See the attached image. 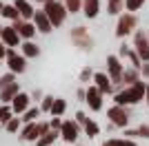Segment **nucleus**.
I'll list each match as a JSON object with an SVG mask.
<instances>
[{"label": "nucleus", "mask_w": 149, "mask_h": 146, "mask_svg": "<svg viewBox=\"0 0 149 146\" xmlns=\"http://www.w3.org/2000/svg\"><path fill=\"white\" fill-rule=\"evenodd\" d=\"M69 40H71V44H74L78 51H82V53H89V51H93V47H96V40H93L91 31H89L85 24H78V27H74V29L69 31Z\"/></svg>", "instance_id": "nucleus-2"}, {"label": "nucleus", "mask_w": 149, "mask_h": 146, "mask_svg": "<svg viewBox=\"0 0 149 146\" xmlns=\"http://www.w3.org/2000/svg\"><path fill=\"white\" fill-rule=\"evenodd\" d=\"M13 82H16V75H13V73H5V75H0V91L7 89L9 84H13Z\"/></svg>", "instance_id": "nucleus-36"}, {"label": "nucleus", "mask_w": 149, "mask_h": 146, "mask_svg": "<svg viewBox=\"0 0 149 146\" xmlns=\"http://www.w3.org/2000/svg\"><path fill=\"white\" fill-rule=\"evenodd\" d=\"M42 11L47 13L49 22L54 24V29H56V27H62V24H65V20H67V16H69L65 2H60V0H51V2L42 5Z\"/></svg>", "instance_id": "nucleus-5"}, {"label": "nucleus", "mask_w": 149, "mask_h": 146, "mask_svg": "<svg viewBox=\"0 0 149 146\" xmlns=\"http://www.w3.org/2000/svg\"><path fill=\"white\" fill-rule=\"evenodd\" d=\"M13 117V111H11V106L9 104H0V124L5 126L7 122Z\"/></svg>", "instance_id": "nucleus-33"}, {"label": "nucleus", "mask_w": 149, "mask_h": 146, "mask_svg": "<svg viewBox=\"0 0 149 146\" xmlns=\"http://www.w3.org/2000/svg\"><path fill=\"white\" fill-rule=\"evenodd\" d=\"M123 135H125V140H149V124L147 122H143V124H138L136 128H125L123 131Z\"/></svg>", "instance_id": "nucleus-15"}, {"label": "nucleus", "mask_w": 149, "mask_h": 146, "mask_svg": "<svg viewBox=\"0 0 149 146\" xmlns=\"http://www.w3.org/2000/svg\"><path fill=\"white\" fill-rule=\"evenodd\" d=\"M100 146H138V142L125 140V137H109V140H105Z\"/></svg>", "instance_id": "nucleus-26"}, {"label": "nucleus", "mask_w": 149, "mask_h": 146, "mask_svg": "<svg viewBox=\"0 0 149 146\" xmlns=\"http://www.w3.org/2000/svg\"><path fill=\"white\" fill-rule=\"evenodd\" d=\"M31 22L36 24L38 33H51V31H54V24L49 22V18H47V13H45V11H36V16H33Z\"/></svg>", "instance_id": "nucleus-18"}, {"label": "nucleus", "mask_w": 149, "mask_h": 146, "mask_svg": "<svg viewBox=\"0 0 149 146\" xmlns=\"http://www.w3.org/2000/svg\"><path fill=\"white\" fill-rule=\"evenodd\" d=\"M131 109H127V106H118V104H111L109 109H107V120H109V128H120V131H125V128H129L131 124Z\"/></svg>", "instance_id": "nucleus-3"}, {"label": "nucleus", "mask_w": 149, "mask_h": 146, "mask_svg": "<svg viewBox=\"0 0 149 146\" xmlns=\"http://www.w3.org/2000/svg\"><path fill=\"white\" fill-rule=\"evenodd\" d=\"M20 47H22V49H20V53L25 55L27 60H31V58H38V55H40V47H38L33 40H29V42H22Z\"/></svg>", "instance_id": "nucleus-22"}, {"label": "nucleus", "mask_w": 149, "mask_h": 146, "mask_svg": "<svg viewBox=\"0 0 149 146\" xmlns=\"http://www.w3.org/2000/svg\"><path fill=\"white\" fill-rule=\"evenodd\" d=\"M2 29H5V27H2V24H0V36H2Z\"/></svg>", "instance_id": "nucleus-47"}, {"label": "nucleus", "mask_w": 149, "mask_h": 146, "mask_svg": "<svg viewBox=\"0 0 149 146\" xmlns=\"http://www.w3.org/2000/svg\"><path fill=\"white\" fill-rule=\"evenodd\" d=\"M49 128V122H31V124H22V131H20V140L22 142H38L42 135H47Z\"/></svg>", "instance_id": "nucleus-7"}, {"label": "nucleus", "mask_w": 149, "mask_h": 146, "mask_svg": "<svg viewBox=\"0 0 149 146\" xmlns=\"http://www.w3.org/2000/svg\"><path fill=\"white\" fill-rule=\"evenodd\" d=\"M145 102H147V109H149V89H147V95H145Z\"/></svg>", "instance_id": "nucleus-44"}, {"label": "nucleus", "mask_w": 149, "mask_h": 146, "mask_svg": "<svg viewBox=\"0 0 149 146\" xmlns=\"http://www.w3.org/2000/svg\"><path fill=\"white\" fill-rule=\"evenodd\" d=\"M140 78L145 82H149V62H143V67H140Z\"/></svg>", "instance_id": "nucleus-41"}, {"label": "nucleus", "mask_w": 149, "mask_h": 146, "mask_svg": "<svg viewBox=\"0 0 149 146\" xmlns=\"http://www.w3.org/2000/svg\"><path fill=\"white\" fill-rule=\"evenodd\" d=\"M140 69H134V67H127L123 73V86H134L140 82Z\"/></svg>", "instance_id": "nucleus-21"}, {"label": "nucleus", "mask_w": 149, "mask_h": 146, "mask_svg": "<svg viewBox=\"0 0 149 146\" xmlns=\"http://www.w3.org/2000/svg\"><path fill=\"white\" fill-rule=\"evenodd\" d=\"M5 131H7V133H20V131H22V120L13 115L11 120L5 124Z\"/></svg>", "instance_id": "nucleus-29"}, {"label": "nucleus", "mask_w": 149, "mask_h": 146, "mask_svg": "<svg viewBox=\"0 0 149 146\" xmlns=\"http://www.w3.org/2000/svg\"><path fill=\"white\" fill-rule=\"evenodd\" d=\"M105 64H107V71L105 73L111 78L113 86H116V93L123 91V89H125V86H123V73H125V69H127V64H125L116 53H109V55H107Z\"/></svg>", "instance_id": "nucleus-4"}, {"label": "nucleus", "mask_w": 149, "mask_h": 146, "mask_svg": "<svg viewBox=\"0 0 149 146\" xmlns=\"http://www.w3.org/2000/svg\"><path fill=\"white\" fill-rule=\"evenodd\" d=\"M82 13L87 20H93L98 18L100 13V0H82Z\"/></svg>", "instance_id": "nucleus-19"}, {"label": "nucleus", "mask_w": 149, "mask_h": 146, "mask_svg": "<svg viewBox=\"0 0 149 146\" xmlns=\"http://www.w3.org/2000/svg\"><path fill=\"white\" fill-rule=\"evenodd\" d=\"M145 2L147 0H125V11L127 13H136V11H140L145 7Z\"/></svg>", "instance_id": "nucleus-31"}, {"label": "nucleus", "mask_w": 149, "mask_h": 146, "mask_svg": "<svg viewBox=\"0 0 149 146\" xmlns=\"http://www.w3.org/2000/svg\"><path fill=\"white\" fill-rule=\"evenodd\" d=\"M136 31H138V16L136 13L125 11L123 16H118V22H116V38L125 40V38L134 36Z\"/></svg>", "instance_id": "nucleus-6"}, {"label": "nucleus", "mask_w": 149, "mask_h": 146, "mask_svg": "<svg viewBox=\"0 0 149 146\" xmlns=\"http://www.w3.org/2000/svg\"><path fill=\"white\" fill-rule=\"evenodd\" d=\"M65 111H67V100H62V97H56V102L51 106V117H62L65 115Z\"/></svg>", "instance_id": "nucleus-25"}, {"label": "nucleus", "mask_w": 149, "mask_h": 146, "mask_svg": "<svg viewBox=\"0 0 149 146\" xmlns=\"http://www.w3.org/2000/svg\"><path fill=\"white\" fill-rule=\"evenodd\" d=\"M131 49L138 53V58L143 62H149V31L138 29L131 36Z\"/></svg>", "instance_id": "nucleus-8"}, {"label": "nucleus", "mask_w": 149, "mask_h": 146, "mask_svg": "<svg viewBox=\"0 0 149 146\" xmlns=\"http://www.w3.org/2000/svg\"><path fill=\"white\" fill-rule=\"evenodd\" d=\"M85 104L89 106V111L98 113V111H102V106H105V95H102L93 84H89L87 86V102Z\"/></svg>", "instance_id": "nucleus-12"}, {"label": "nucleus", "mask_w": 149, "mask_h": 146, "mask_svg": "<svg viewBox=\"0 0 149 146\" xmlns=\"http://www.w3.org/2000/svg\"><path fill=\"white\" fill-rule=\"evenodd\" d=\"M2 58H7V47H5V42L0 40V60H2Z\"/></svg>", "instance_id": "nucleus-43"}, {"label": "nucleus", "mask_w": 149, "mask_h": 146, "mask_svg": "<svg viewBox=\"0 0 149 146\" xmlns=\"http://www.w3.org/2000/svg\"><path fill=\"white\" fill-rule=\"evenodd\" d=\"M29 95H31V102H33V100H36V102H42V97H45V93L40 91V89H33V91H31Z\"/></svg>", "instance_id": "nucleus-42"}, {"label": "nucleus", "mask_w": 149, "mask_h": 146, "mask_svg": "<svg viewBox=\"0 0 149 146\" xmlns=\"http://www.w3.org/2000/svg\"><path fill=\"white\" fill-rule=\"evenodd\" d=\"M2 9H5V2H0V16H2Z\"/></svg>", "instance_id": "nucleus-45"}, {"label": "nucleus", "mask_w": 149, "mask_h": 146, "mask_svg": "<svg viewBox=\"0 0 149 146\" xmlns=\"http://www.w3.org/2000/svg\"><path fill=\"white\" fill-rule=\"evenodd\" d=\"M129 53H131V47H129V42H120L118 58H120V60H127V58H129Z\"/></svg>", "instance_id": "nucleus-37"}, {"label": "nucleus", "mask_w": 149, "mask_h": 146, "mask_svg": "<svg viewBox=\"0 0 149 146\" xmlns=\"http://www.w3.org/2000/svg\"><path fill=\"white\" fill-rule=\"evenodd\" d=\"M93 86L98 89L102 95H116V86H113L111 78L107 75L105 71H96V75H93Z\"/></svg>", "instance_id": "nucleus-11"}, {"label": "nucleus", "mask_w": 149, "mask_h": 146, "mask_svg": "<svg viewBox=\"0 0 149 146\" xmlns=\"http://www.w3.org/2000/svg\"><path fill=\"white\" fill-rule=\"evenodd\" d=\"M11 27L18 31V36L22 38V42H29V40H33V36L38 33L36 24H33V22H25V20H16V22H11Z\"/></svg>", "instance_id": "nucleus-13"}, {"label": "nucleus", "mask_w": 149, "mask_h": 146, "mask_svg": "<svg viewBox=\"0 0 149 146\" xmlns=\"http://www.w3.org/2000/svg\"><path fill=\"white\" fill-rule=\"evenodd\" d=\"M74 120L78 122L80 126H85V124H87V122H89V115H87V113H85V111H78V113H76V115H74Z\"/></svg>", "instance_id": "nucleus-38"}, {"label": "nucleus", "mask_w": 149, "mask_h": 146, "mask_svg": "<svg viewBox=\"0 0 149 146\" xmlns=\"http://www.w3.org/2000/svg\"><path fill=\"white\" fill-rule=\"evenodd\" d=\"M2 18L11 20V22H16V20H20V13H18V9L13 7V2H11V5H5V9H2Z\"/></svg>", "instance_id": "nucleus-30"}, {"label": "nucleus", "mask_w": 149, "mask_h": 146, "mask_svg": "<svg viewBox=\"0 0 149 146\" xmlns=\"http://www.w3.org/2000/svg\"><path fill=\"white\" fill-rule=\"evenodd\" d=\"M54 102H56V97H54V95H45L42 102H40V113H51Z\"/></svg>", "instance_id": "nucleus-35"}, {"label": "nucleus", "mask_w": 149, "mask_h": 146, "mask_svg": "<svg viewBox=\"0 0 149 146\" xmlns=\"http://www.w3.org/2000/svg\"><path fill=\"white\" fill-rule=\"evenodd\" d=\"M107 13L109 16H123L125 13V0H107Z\"/></svg>", "instance_id": "nucleus-24"}, {"label": "nucleus", "mask_w": 149, "mask_h": 146, "mask_svg": "<svg viewBox=\"0 0 149 146\" xmlns=\"http://www.w3.org/2000/svg\"><path fill=\"white\" fill-rule=\"evenodd\" d=\"M0 40L5 42L7 49H13V47H20V44H22V38L18 36V31L13 29V27H5V29H2Z\"/></svg>", "instance_id": "nucleus-17"}, {"label": "nucleus", "mask_w": 149, "mask_h": 146, "mask_svg": "<svg viewBox=\"0 0 149 146\" xmlns=\"http://www.w3.org/2000/svg\"><path fill=\"white\" fill-rule=\"evenodd\" d=\"M36 2H42V5H47V2H51V0H36Z\"/></svg>", "instance_id": "nucleus-46"}, {"label": "nucleus", "mask_w": 149, "mask_h": 146, "mask_svg": "<svg viewBox=\"0 0 149 146\" xmlns=\"http://www.w3.org/2000/svg\"><path fill=\"white\" fill-rule=\"evenodd\" d=\"M93 75H96V71H93L91 67H85V69L80 71V75H78V80H80L82 84H87V86H89V84L93 82Z\"/></svg>", "instance_id": "nucleus-32"}, {"label": "nucleus", "mask_w": 149, "mask_h": 146, "mask_svg": "<svg viewBox=\"0 0 149 146\" xmlns=\"http://www.w3.org/2000/svg\"><path fill=\"white\" fill-rule=\"evenodd\" d=\"M7 67H9V73L18 75V73L27 71V58L22 53H18L16 49H7Z\"/></svg>", "instance_id": "nucleus-10"}, {"label": "nucleus", "mask_w": 149, "mask_h": 146, "mask_svg": "<svg viewBox=\"0 0 149 146\" xmlns=\"http://www.w3.org/2000/svg\"><path fill=\"white\" fill-rule=\"evenodd\" d=\"M58 137H60V133H58V131H49L47 135H42V137L36 142V146H54Z\"/></svg>", "instance_id": "nucleus-27"}, {"label": "nucleus", "mask_w": 149, "mask_h": 146, "mask_svg": "<svg viewBox=\"0 0 149 146\" xmlns=\"http://www.w3.org/2000/svg\"><path fill=\"white\" fill-rule=\"evenodd\" d=\"M49 128H51V131H58V133H60L62 120H60V117H51V120H49Z\"/></svg>", "instance_id": "nucleus-39"}, {"label": "nucleus", "mask_w": 149, "mask_h": 146, "mask_svg": "<svg viewBox=\"0 0 149 146\" xmlns=\"http://www.w3.org/2000/svg\"><path fill=\"white\" fill-rule=\"evenodd\" d=\"M38 117H40V106H31L20 120H22V124H31V122H38Z\"/></svg>", "instance_id": "nucleus-28"}, {"label": "nucleus", "mask_w": 149, "mask_h": 146, "mask_svg": "<svg viewBox=\"0 0 149 146\" xmlns=\"http://www.w3.org/2000/svg\"><path fill=\"white\" fill-rule=\"evenodd\" d=\"M147 89H149V82H145V80H140V82L134 84V86H125L123 91H118L116 95H113V104H118V106H127V109H134L136 104L145 102Z\"/></svg>", "instance_id": "nucleus-1"}, {"label": "nucleus", "mask_w": 149, "mask_h": 146, "mask_svg": "<svg viewBox=\"0 0 149 146\" xmlns=\"http://www.w3.org/2000/svg\"><path fill=\"white\" fill-rule=\"evenodd\" d=\"M82 135V126L76 120H62V128H60V137L67 144H76L78 137Z\"/></svg>", "instance_id": "nucleus-9"}, {"label": "nucleus", "mask_w": 149, "mask_h": 146, "mask_svg": "<svg viewBox=\"0 0 149 146\" xmlns=\"http://www.w3.org/2000/svg\"><path fill=\"white\" fill-rule=\"evenodd\" d=\"M9 106H11L13 115H25L27 111L31 109V95H29V93H22V91H20L18 95L13 97V102L9 104Z\"/></svg>", "instance_id": "nucleus-14"}, {"label": "nucleus", "mask_w": 149, "mask_h": 146, "mask_svg": "<svg viewBox=\"0 0 149 146\" xmlns=\"http://www.w3.org/2000/svg\"><path fill=\"white\" fill-rule=\"evenodd\" d=\"M82 135H87L89 140L98 137V135H100V124L93 120V117H89V122L85 124V126H82Z\"/></svg>", "instance_id": "nucleus-23"}, {"label": "nucleus", "mask_w": 149, "mask_h": 146, "mask_svg": "<svg viewBox=\"0 0 149 146\" xmlns=\"http://www.w3.org/2000/svg\"><path fill=\"white\" fill-rule=\"evenodd\" d=\"M76 97H78V102H87V86H80L76 91Z\"/></svg>", "instance_id": "nucleus-40"}, {"label": "nucleus", "mask_w": 149, "mask_h": 146, "mask_svg": "<svg viewBox=\"0 0 149 146\" xmlns=\"http://www.w3.org/2000/svg\"><path fill=\"white\" fill-rule=\"evenodd\" d=\"M13 7L18 9L20 20H25V22H31L33 16H36V9H33V5H31L29 0H13Z\"/></svg>", "instance_id": "nucleus-16"}, {"label": "nucleus", "mask_w": 149, "mask_h": 146, "mask_svg": "<svg viewBox=\"0 0 149 146\" xmlns=\"http://www.w3.org/2000/svg\"><path fill=\"white\" fill-rule=\"evenodd\" d=\"M20 93V84L18 82H13V84H9L7 89H2L0 91V104H11L13 102V97Z\"/></svg>", "instance_id": "nucleus-20"}, {"label": "nucleus", "mask_w": 149, "mask_h": 146, "mask_svg": "<svg viewBox=\"0 0 149 146\" xmlns=\"http://www.w3.org/2000/svg\"><path fill=\"white\" fill-rule=\"evenodd\" d=\"M69 13H80L82 11V0H62Z\"/></svg>", "instance_id": "nucleus-34"}]
</instances>
